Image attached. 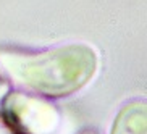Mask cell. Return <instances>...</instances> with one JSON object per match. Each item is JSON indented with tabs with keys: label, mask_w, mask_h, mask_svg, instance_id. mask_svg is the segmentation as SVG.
<instances>
[{
	"label": "cell",
	"mask_w": 147,
	"mask_h": 134,
	"mask_svg": "<svg viewBox=\"0 0 147 134\" xmlns=\"http://www.w3.org/2000/svg\"><path fill=\"white\" fill-rule=\"evenodd\" d=\"M8 91H10V82H8V79L3 76V73L0 71V100H2V97H3Z\"/></svg>",
	"instance_id": "5b68a950"
},
{
	"label": "cell",
	"mask_w": 147,
	"mask_h": 134,
	"mask_svg": "<svg viewBox=\"0 0 147 134\" xmlns=\"http://www.w3.org/2000/svg\"><path fill=\"white\" fill-rule=\"evenodd\" d=\"M110 134H147V104L141 97L131 99L120 107Z\"/></svg>",
	"instance_id": "3957f363"
},
{
	"label": "cell",
	"mask_w": 147,
	"mask_h": 134,
	"mask_svg": "<svg viewBox=\"0 0 147 134\" xmlns=\"http://www.w3.org/2000/svg\"><path fill=\"white\" fill-rule=\"evenodd\" d=\"M0 134H20L13 126L10 125V121L3 116L2 110H0Z\"/></svg>",
	"instance_id": "277c9868"
},
{
	"label": "cell",
	"mask_w": 147,
	"mask_h": 134,
	"mask_svg": "<svg viewBox=\"0 0 147 134\" xmlns=\"http://www.w3.org/2000/svg\"><path fill=\"white\" fill-rule=\"evenodd\" d=\"M99 55L86 42H68L42 50L0 48V71L20 91L45 99H63L86 87L97 73Z\"/></svg>",
	"instance_id": "6da1fadb"
},
{
	"label": "cell",
	"mask_w": 147,
	"mask_h": 134,
	"mask_svg": "<svg viewBox=\"0 0 147 134\" xmlns=\"http://www.w3.org/2000/svg\"><path fill=\"white\" fill-rule=\"evenodd\" d=\"M2 113L20 134H55L61 125V113L52 100L20 89L2 97Z\"/></svg>",
	"instance_id": "7a4b0ae2"
},
{
	"label": "cell",
	"mask_w": 147,
	"mask_h": 134,
	"mask_svg": "<svg viewBox=\"0 0 147 134\" xmlns=\"http://www.w3.org/2000/svg\"><path fill=\"white\" fill-rule=\"evenodd\" d=\"M79 134H100L99 131H95V129H86V131H82V133Z\"/></svg>",
	"instance_id": "8992f818"
}]
</instances>
